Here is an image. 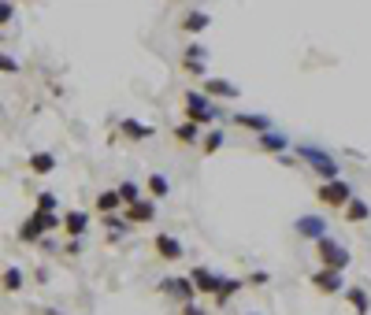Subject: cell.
I'll return each instance as SVG.
<instances>
[{
    "instance_id": "cell-31",
    "label": "cell",
    "mask_w": 371,
    "mask_h": 315,
    "mask_svg": "<svg viewBox=\"0 0 371 315\" xmlns=\"http://www.w3.org/2000/svg\"><path fill=\"white\" fill-rule=\"evenodd\" d=\"M267 278H271L267 271H256V275H249V286H264V282H267Z\"/></svg>"
},
{
    "instance_id": "cell-14",
    "label": "cell",
    "mask_w": 371,
    "mask_h": 315,
    "mask_svg": "<svg viewBox=\"0 0 371 315\" xmlns=\"http://www.w3.org/2000/svg\"><path fill=\"white\" fill-rule=\"evenodd\" d=\"M63 230L71 234V238H82V234L89 230V215L82 208H75V212H67L63 215Z\"/></svg>"
},
{
    "instance_id": "cell-29",
    "label": "cell",
    "mask_w": 371,
    "mask_h": 315,
    "mask_svg": "<svg viewBox=\"0 0 371 315\" xmlns=\"http://www.w3.org/2000/svg\"><path fill=\"white\" fill-rule=\"evenodd\" d=\"M38 208H41V212H56V197H52V193H41V197H38Z\"/></svg>"
},
{
    "instance_id": "cell-5",
    "label": "cell",
    "mask_w": 371,
    "mask_h": 315,
    "mask_svg": "<svg viewBox=\"0 0 371 315\" xmlns=\"http://www.w3.org/2000/svg\"><path fill=\"white\" fill-rule=\"evenodd\" d=\"M312 286L320 293H342L346 290V278H342V271H334V267H320V271H312Z\"/></svg>"
},
{
    "instance_id": "cell-30",
    "label": "cell",
    "mask_w": 371,
    "mask_h": 315,
    "mask_svg": "<svg viewBox=\"0 0 371 315\" xmlns=\"http://www.w3.org/2000/svg\"><path fill=\"white\" fill-rule=\"evenodd\" d=\"M0 19L12 23V0H0Z\"/></svg>"
},
{
    "instance_id": "cell-1",
    "label": "cell",
    "mask_w": 371,
    "mask_h": 315,
    "mask_svg": "<svg viewBox=\"0 0 371 315\" xmlns=\"http://www.w3.org/2000/svg\"><path fill=\"white\" fill-rule=\"evenodd\" d=\"M182 104H186V119H193V123H201V126L219 119V104H215L204 89H189V93L182 97Z\"/></svg>"
},
{
    "instance_id": "cell-12",
    "label": "cell",
    "mask_w": 371,
    "mask_h": 315,
    "mask_svg": "<svg viewBox=\"0 0 371 315\" xmlns=\"http://www.w3.org/2000/svg\"><path fill=\"white\" fill-rule=\"evenodd\" d=\"M256 145L264 152H278V156H283V152L289 149V138L278 134V130H264V134H256Z\"/></svg>"
},
{
    "instance_id": "cell-10",
    "label": "cell",
    "mask_w": 371,
    "mask_h": 315,
    "mask_svg": "<svg viewBox=\"0 0 371 315\" xmlns=\"http://www.w3.org/2000/svg\"><path fill=\"white\" fill-rule=\"evenodd\" d=\"M152 219H156V204H152L149 197H141L138 204H126V223L138 227V223H152Z\"/></svg>"
},
{
    "instance_id": "cell-21",
    "label": "cell",
    "mask_w": 371,
    "mask_h": 315,
    "mask_svg": "<svg viewBox=\"0 0 371 315\" xmlns=\"http://www.w3.org/2000/svg\"><path fill=\"white\" fill-rule=\"evenodd\" d=\"M30 171H34V175H49V171H56V156H52V152H34Z\"/></svg>"
},
{
    "instance_id": "cell-25",
    "label": "cell",
    "mask_w": 371,
    "mask_h": 315,
    "mask_svg": "<svg viewBox=\"0 0 371 315\" xmlns=\"http://www.w3.org/2000/svg\"><path fill=\"white\" fill-rule=\"evenodd\" d=\"M23 282H26V278H23L19 267H8V271H4V290H8V293H19Z\"/></svg>"
},
{
    "instance_id": "cell-8",
    "label": "cell",
    "mask_w": 371,
    "mask_h": 315,
    "mask_svg": "<svg viewBox=\"0 0 371 315\" xmlns=\"http://www.w3.org/2000/svg\"><path fill=\"white\" fill-rule=\"evenodd\" d=\"M152 249H156L164 260H182L186 256V245L175 238V234H156V238H152Z\"/></svg>"
},
{
    "instance_id": "cell-16",
    "label": "cell",
    "mask_w": 371,
    "mask_h": 315,
    "mask_svg": "<svg viewBox=\"0 0 371 315\" xmlns=\"http://www.w3.org/2000/svg\"><path fill=\"white\" fill-rule=\"evenodd\" d=\"M119 134H123V138H130V141H145V138H152V134H156V130H152L149 123H138V119H123V123H119Z\"/></svg>"
},
{
    "instance_id": "cell-4",
    "label": "cell",
    "mask_w": 371,
    "mask_h": 315,
    "mask_svg": "<svg viewBox=\"0 0 371 315\" xmlns=\"http://www.w3.org/2000/svg\"><path fill=\"white\" fill-rule=\"evenodd\" d=\"M315 256H320L323 267H334V271H346V267H349V249L338 245L334 238H320V241H315Z\"/></svg>"
},
{
    "instance_id": "cell-2",
    "label": "cell",
    "mask_w": 371,
    "mask_h": 315,
    "mask_svg": "<svg viewBox=\"0 0 371 315\" xmlns=\"http://www.w3.org/2000/svg\"><path fill=\"white\" fill-rule=\"evenodd\" d=\"M297 156L309 164L315 175L323 178V182H331V178H342V167H338V160L331 156V152H323V149H315V145H297Z\"/></svg>"
},
{
    "instance_id": "cell-9",
    "label": "cell",
    "mask_w": 371,
    "mask_h": 315,
    "mask_svg": "<svg viewBox=\"0 0 371 315\" xmlns=\"http://www.w3.org/2000/svg\"><path fill=\"white\" fill-rule=\"evenodd\" d=\"M189 278H193L197 293H208V297H215V293H219V286H223V278L212 275L208 267H193V271H189Z\"/></svg>"
},
{
    "instance_id": "cell-17",
    "label": "cell",
    "mask_w": 371,
    "mask_h": 315,
    "mask_svg": "<svg viewBox=\"0 0 371 315\" xmlns=\"http://www.w3.org/2000/svg\"><path fill=\"white\" fill-rule=\"evenodd\" d=\"M342 219H346V223H364V219H371V204L360 201V197H352L346 208H342Z\"/></svg>"
},
{
    "instance_id": "cell-32",
    "label": "cell",
    "mask_w": 371,
    "mask_h": 315,
    "mask_svg": "<svg viewBox=\"0 0 371 315\" xmlns=\"http://www.w3.org/2000/svg\"><path fill=\"white\" fill-rule=\"evenodd\" d=\"M0 67H4V75H15V71H19V63H15L12 56H4V63H0Z\"/></svg>"
},
{
    "instance_id": "cell-3",
    "label": "cell",
    "mask_w": 371,
    "mask_h": 315,
    "mask_svg": "<svg viewBox=\"0 0 371 315\" xmlns=\"http://www.w3.org/2000/svg\"><path fill=\"white\" fill-rule=\"evenodd\" d=\"M315 197H320V204H327V208H338L342 212L352 201V186L346 182V178H331V182L315 186Z\"/></svg>"
},
{
    "instance_id": "cell-23",
    "label": "cell",
    "mask_w": 371,
    "mask_h": 315,
    "mask_svg": "<svg viewBox=\"0 0 371 315\" xmlns=\"http://www.w3.org/2000/svg\"><path fill=\"white\" fill-rule=\"evenodd\" d=\"M41 238H45V227L30 215V219H26L23 227H19V241H41Z\"/></svg>"
},
{
    "instance_id": "cell-24",
    "label": "cell",
    "mask_w": 371,
    "mask_h": 315,
    "mask_svg": "<svg viewBox=\"0 0 371 315\" xmlns=\"http://www.w3.org/2000/svg\"><path fill=\"white\" fill-rule=\"evenodd\" d=\"M238 290H246V282H238V278H223V286H219V293H215V304H227Z\"/></svg>"
},
{
    "instance_id": "cell-13",
    "label": "cell",
    "mask_w": 371,
    "mask_h": 315,
    "mask_svg": "<svg viewBox=\"0 0 371 315\" xmlns=\"http://www.w3.org/2000/svg\"><path fill=\"white\" fill-rule=\"evenodd\" d=\"M346 301L352 304L357 315H371V297H368L364 286H346Z\"/></svg>"
},
{
    "instance_id": "cell-7",
    "label": "cell",
    "mask_w": 371,
    "mask_h": 315,
    "mask_svg": "<svg viewBox=\"0 0 371 315\" xmlns=\"http://www.w3.org/2000/svg\"><path fill=\"white\" fill-rule=\"evenodd\" d=\"M160 290H164L167 297H175V301H182V304H189L197 297L193 278H164V282H160Z\"/></svg>"
},
{
    "instance_id": "cell-22",
    "label": "cell",
    "mask_w": 371,
    "mask_h": 315,
    "mask_svg": "<svg viewBox=\"0 0 371 315\" xmlns=\"http://www.w3.org/2000/svg\"><path fill=\"white\" fill-rule=\"evenodd\" d=\"M208 26H212V19H208L204 12H189L186 19H182V30L186 34H201V30H208Z\"/></svg>"
},
{
    "instance_id": "cell-27",
    "label": "cell",
    "mask_w": 371,
    "mask_h": 315,
    "mask_svg": "<svg viewBox=\"0 0 371 315\" xmlns=\"http://www.w3.org/2000/svg\"><path fill=\"white\" fill-rule=\"evenodd\" d=\"M149 193L152 197H167L171 193V182H167L164 175H149Z\"/></svg>"
},
{
    "instance_id": "cell-18",
    "label": "cell",
    "mask_w": 371,
    "mask_h": 315,
    "mask_svg": "<svg viewBox=\"0 0 371 315\" xmlns=\"http://www.w3.org/2000/svg\"><path fill=\"white\" fill-rule=\"evenodd\" d=\"M93 204H97V212H101V215H115V208H126L119 189H104V193H97Z\"/></svg>"
},
{
    "instance_id": "cell-15",
    "label": "cell",
    "mask_w": 371,
    "mask_h": 315,
    "mask_svg": "<svg viewBox=\"0 0 371 315\" xmlns=\"http://www.w3.org/2000/svg\"><path fill=\"white\" fill-rule=\"evenodd\" d=\"M204 60H208V49L204 45H189L186 49V56H182V63H186V71H193V75H204Z\"/></svg>"
},
{
    "instance_id": "cell-33",
    "label": "cell",
    "mask_w": 371,
    "mask_h": 315,
    "mask_svg": "<svg viewBox=\"0 0 371 315\" xmlns=\"http://www.w3.org/2000/svg\"><path fill=\"white\" fill-rule=\"evenodd\" d=\"M182 315H204V308H197V304H193V301H189V304H186V308H182Z\"/></svg>"
},
{
    "instance_id": "cell-20",
    "label": "cell",
    "mask_w": 371,
    "mask_h": 315,
    "mask_svg": "<svg viewBox=\"0 0 371 315\" xmlns=\"http://www.w3.org/2000/svg\"><path fill=\"white\" fill-rule=\"evenodd\" d=\"M234 123H238V126H246V130H252V134H264V130H271V119H267V115H249V112H238V115H234Z\"/></svg>"
},
{
    "instance_id": "cell-6",
    "label": "cell",
    "mask_w": 371,
    "mask_h": 315,
    "mask_svg": "<svg viewBox=\"0 0 371 315\" xmlns=\"http://www.w3.org/2000/svg\"><path fill=\"white\" fill-rule=\"evenodd\" d=\"M294 234L297 238H309V241H320V238H327V219H320V215H301V219L294 223Z\"/></svg>"
},
{
    "instance_id": "cell-11",
    "label": "cell",
    "mask_w": 371,
    "mask_h": 315,
    "mask_svg": "<svg viewBox=\"0 0 371 315\" xmlns=\"http://www.w3.org/2000/svg\"><path fill=\"white\" fill-rule=\"evenodd\" d=\"M204 93H208V97H223V101H238L241 89L234 86V82H227V78H208V82H204Z\"/></svg>"
},
{
    "instance_id": "cell-26",
    "label": "cell",
    "mask_w": 371,
    "mask_h": 315,
    "mask_svg": "<svg viewBox=\"0 0 371 315\" xmlns=\"http://www.w3.org/2000/svg\"><path fill=\"white\" fill-rule=\"evenodd\" d=\"M223 130H212V134H204V141H201V149H204V156H212V152H219L223 149Z\"/></svg>"
},
{
    "instance_id": "cell-19",
    "label": "cell",
    "mask_w": 371,
    "mask_h": 315,
    "mask_svg": "<svg viewBox=\"0 0 371 315\" xmlns=\"http://www.w3.org/2000/svg\"><path fill=\"white\" fill-rule=\"evenodd\" d=\"M204 134H201V123H193V119H186L182 126H175V141L178 145H197Z\"/></svg>"
},
{
    "instance_id": "cell-28",
    "label": "cell",
    "mask_w": 371,
    "mask_h": 315,
    "mask_svg": "<svg viewBox=\"0 0 371 315\" xmlns=\"http://www.w3.org/2000/svg\"><path fill=\"white\" fill-rule=\"evenodd\" d=\"M119 197H123V204H138L141 201V186L138 182H123L119 186Z\"/></svg>"
}]
</instances>
